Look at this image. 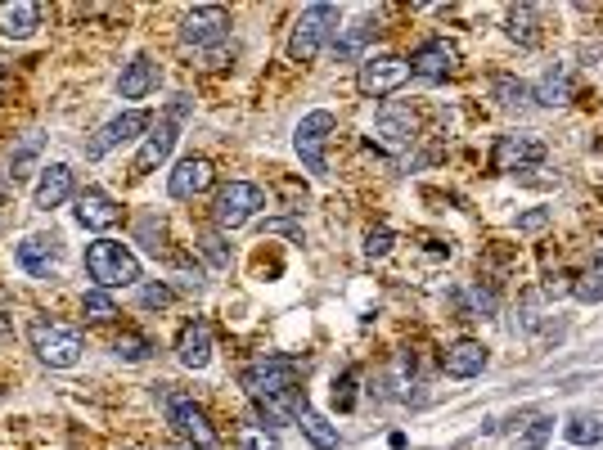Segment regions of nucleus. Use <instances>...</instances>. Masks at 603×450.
<instances>
[{"instance_id": "obj_36", "label": "nucleus", "mask_w": 603, "mask_h": 450, "mask_svg": "<svg viewBox=\"0 0 603 450\" xmlns=\"http://www.w3.org/2000/svg\"><path fill=\"white\" fill-rule=\"evenodd\" d=\"M545 225H549V212H545V207H531V212L518 216V234H540Z\"/></svg>"}, {"instance_id": "obj_6", "label": "nucleus", "mask_w": 603, "mask_h": 450, "mask_svg": "<svg viewBox=\"0 0 603 450\" xmlns=\"http://www.w3.org/2000/svg\"><path fill=\"white\" fill-rule=\"evenodd\" d=\"M266 203V194H261L257 185H248V180H230V185L216 194V225L221 230H239V225H248L252 216H257V207Z\"/></svg>"}, {"instance_id": "obj_25", "label": "nucleus", "mask_w": 603, "mask_h": 450, "mask_svg": "<svg viewBox=\"0 0 603 450\" xmlns=\"http://www.w3.org/2000/svg\"><path fill=\"white\" fill-rule=\"evenodd\" d=\"M504 32H509L518 45H540V14H536V5H513L509 14H504Z\"/></svg>"}, {"instance_id": "obj_26", "label": "nucleus", "mask_w": 603, "mask_h": 450, "mask_svg": "<svg viewBox=\"0 0 603 450\" xmlns=\"http://www.w3.org/2000/svg\"><path fill=\"white\" fill-rule=\"evenodd\" d=\"M536 99H540V104H549V108H558V104L572 99V72H567V63H554V68L540 77Z\"/></svg>"}, {"instance_id": "obj_18", "label": "nucleus", "mask_w": 603, "mask_h": 450, "mask_svg": "<svg viewBox=\"0 0 603 450\" xmlns=\"http://www.w3.org/2000/svg\"><path fill=\"white\" fill-rule=\"evenodd\" d=\"M36 27H41V5H36V0H5V5H0V36L23 41Z\"/></svg>"}, {"instance_id": "obj_27", "label": "nucleus", "mask_w": 603, "mask_h": 450, "mask_svg": "<svg viewBox=\"0 0 603 450\" xmlns=\"http://www.w3.org/2000/svg\"><path fill=\"white\" fill-rule=\"evenodd\" d=\"M491 95H495V104L500 108H527L531 104V90H527V81H518V77H491Z\"/></svg>"}, {"instance_id": "obj_11", "label": "nucleus", "mask_w": 603, "mask_h": 450, "mask_svg": "<svg viewBox=\"0 0 603 450\" xmlns=\"http://www.w3.org/2000/svg\"><path fill=\"white\" fill-rule=\"evenodd\" d=\"M153 126V117L144 113V108H131V113H122V117H113V122H104L95 131V140L86 144V158H104V153H113L117 144H126V140H135L140 131H149Z\"/></svg>"}, {"instance_id": "obj_5", "label": "nucleus", "mask_w": 603, "mask_h": 450, "mask_svg": "<svg viewBox=\"0 0 603 450\" xmlns=\"http://www.w3.org/2000/svg\"><path fill=\"white\" fill-rule=\"evenodd\" d=\"M333 27H338V5L302 9V18L293 23V36H288V59H293V63L320 59V50H324V41L333 36Z\"/></svg>"}, {"instance_id": "obj_23", "label": "nucleus", "mask_w": 603, "mask_h": 450, "mask_svg": "<svg viewBox=\"0 0 603 450\" xmlns=\"http://www.w3.org/2000/svg\"><path fill=\"white\" fill-rule=\"evenodd\" d=\"M153 86H158V63H153L149 54H135V59L122 68V81H117V90H122L126 99H144Z\"/></svg>"}, {"instance_id": "obj_29", "label": "nucleus", "mask_w": 603, "mask_h": 450, "mask_svg": "<svg viewBox=\"0 0 603 450\" xmlns=\"http://www.w3.org/2000/svg\"><path fill=\"white\" fill-rule=\"evenodd\" d=\"M81 315L95 324H108V320H117V302L104 293V288H90V293L81 297Z\"/></svg>"}, {"instance_id": "obj_33", "label": "nucleus", "mask_w": 603, "mask_h": 450, "mask_svg": "<svg viewBox=\"0 0 603 450\" xmlns=\"http://www.w3.org/2000/svg\"><path fill=\"white\" fill-rule=\"evenodd\" d=\"M171 302H176V293H171L162 279H153V284L140 288V306H149V311H162V306H171Z\"/></svg>"}, {"instance_id": "obj_22", "label": "nucleus", "mask_w": 603, "mask_h": 450, "mask_svg": "<svg viewBox=\"0 0 603 450\" xmlns=\"http://www.w3.org/2000/svg\"><path fill=\"white\" fill-rule=\"evenodd\" d=\"M374 36H378V14L369 9V14H360V23L347 27V36H338V41H333V59H338V63L360 59V50H365Z\"/></svg>"}, {"instance_id": "obj_1", "label": "nucleus", "mask_w": 603, "mask_h": 450, "mask_svg": "<svg viewBox=\"0 0 603 450\" xmlns=\"http://www.w3.org/2000/svg\"><path fill=\"white\" fill-rule=\"evenodd\" d=\"M27 338H32V351L45 360L50 369H72L81 360V351H86V342H81V329L68 320H50V315H36L32 324H27Z\"/></svg>"}, {"instance_id": "obj_24", "label": "nucleus", "mask_w": 603, "mask_h": 450, "mask_svg": "<svg viewBox=\"0 0 603 450\" xmlns=\"http://www.w3.org/2000/svg\"><path fill=\"white\" fill-rule=\"evenodd\" d=\"M293 419H297V428H302V437L311 441L315 450H338V428H333V423L324 419V414H315L306 401L297 405V414H293Z\"/></svg>"}, {"instance_id": "obj_37", "label": "nucleus", "mask_w": 603, "mask_h": 450, "mask_svg": "<svg viewBox=\"0 0 603 450\" xmlns=\"http://www.w3.org/2000/svg\"><path fill=\"white\" fill-rule=\"evenodd\" d=\"M549 437H554V419H549V414H540V419H536V428H527V432H522V441H527V446H545Z\"/></svg>"}, {"instance_id": "obj_20", "label": "nucleus", "mask_w": 603, "mask_h": 450, "mask_svg": "<svg viewBox=\"0 0 603 450\" xmlns=\"http://www.w3.org/2000/svg\"><path fill=\"white\" fill-rule=\"evenodd\" d=\"M441 369H446L450 378H473V374H482V369H486V347H482V342H473V338L455 342V347L441 351Z\"/></svg>"}, {"instance_id": "obj_31", "label": "nucleus", "mask_w": 603, "mask_h": 450, "mask_svg": "<svg viewBox=\"0 0 603 450\" xmlns=\"http://www.w3.org/2000/svg\"><path fill=\"white\" fill-rule=\"evenodd\" d=\"M41 144H45L41 135H27V140H23V149L14 153V162H9V176H14V180H23L27 171H32V162L41 158Z\"/></svg>"}, {"instance_id": "obj_16", "label": "nucleus", "mask_w": 603, "mask_h": 450, "mask_svg": "<svg viewBox=\"0 0 603 450\" xmlns=\"http://www.w3.org/2000/svg\"><path fill=\"white\" fill-rule=\"evenodd\" d=\"M212 162L207 158H180L176 162V171H171V180H167V189H171V198H198L207 185H212Z\"/></svg>"}, {"instance_id": "obj_34", "label": "nucleus", "mask_w": 603, "mask_h": 450, "mask_svg": "<svg viewBox=\"0 0 603 450\" xmlns=\"http://www.w3.org/2000/svg\"><path fill=\"white\" fill-rule=\"evenodd\" d=\"M392 243H396V234L387 230V225H378V230L365 234V257H387V252H392Z\"/></svg>"}, {"instance_id": "obj_8", "label": "nucleus", "mask_w": 603, "mask_h": 450, "mask_svg": "<svg viewBox=\"0 0 603 450\" xmlns=\"http://www.w3.org/2000/svg\"><path fill=\"white\" fill-rule=\"evenodd\" d=\"M225 36H230V9H221V5H198L180 18V41L194 45V50L221 45Z\"/></svg>"}, {"instance_id": "obj_28", "label": "nucleus", "mask_w": 603, "mask_h": 450, "mask_svg": "<svg viewBox=\"0 0 603 450\" xmlns=\"http://www.w3.org/2000/svg\"><path fill=\"white\" fill-rule=\"evenodd\" d=\"M563 432H567L572 446H599V441H603V419H585V414H576V419L563 423Z\"/></svg>"}, {"instance_id": "obj_9", "label": "nucleus", "mask_w": 603, "mask_h": 450, "mask_svg": "<svg viewBox=\"0 0 603 450\" xmlns=\"http://www.w3.org/2000/svg\"><path fill=\"white\" fill-rule=\"evenodd\" d=\"M167 419H171V428L180 432V437L189 441V446H198V450H216V428L207 423V414H203V405H194L189 396H167Z\"/></svg>"}, {"instance_id": "obj_12", "label": "nucleus", "mask_w": 603, "mask_h": 450, "mask_svg": "<svg viewBox=\"0 0 603 450\" xmlns=\"http://www.w3.org/2000/svg\"><path fill=\"white\" fill-rule=\"evenodd\" d=\"M455 63H459V50L446 36H432V41H423L419 50L410 54V72L419 81H446L450 72H455Z\"/></svg>"}, {"instance_id": "obj_7", "label": "nucleus", "mask_w": 603, "mask_h": 450, "mask_svg": "<svg viewBox=\"0 0 603 450\" xmlns=\"http://www.w3.org/2000/svg\"><path fill=\"white\" fill-rule=\"evenodd\" d=\"M410 81V63L396 59V54H378V59H365L356 72V90L369 99H383L392 90H401Z\"/></svg>"}, {"instance_id": "obj_10", "label": "nucleus", "mask_w": 603, "mask_h": 450, "mask_svg": "<svg viewBox=\"0 0 603 450\" xmlns=\"http://www.w3.org/2000/svg\"><path fill=\"white\" fill-rule=\"evenodd\" d=\"M545 140L531 131H513V135H500L495 140V153H491V171H522V167H536L545 162Z\"/></svg>"}, {"instance_id": "obj_3", "label": "nucleus", "mask_w": 603, "mask_h": 450, "mask_svg": "<svg viewBox=\"0 0 603 450\" xmlns=\"http://www.w3.org/2000/svg\"><path fill=\"white\" fill-rule=\"evenodd\" d=\"M243 387L252 401H284L297 392V360L293 356H261L243 369Z\"/></svg>"}, {"instance_id": "obj_38", "label": "nucleus", "mask_w": 603, "mask_h": 450, "mask_svg": "<svg viewBox=\"0 0 603 450\" xmlns=\"http://www.w3.org/2000/svg\"><path fill=\"white\" fill-rule=\"evenodd\" d=\"M243 450H279V446L266 437V432H248V437H243Z\"/></svg>"}, {"instance_id": "obj_14", "label": "nucleus", "mask_w": 603, "mask_h": 450, "mask_svg": "<svg viewBox=\"0 0 603 450\" xmlns=\"http://www.w3.org/2000/svg\"><path fill=\"white\" fill-rule=\"evenodd\" d=\"M18 266L36 279H50L54 270H59V239H50V234H27V239L18 243Z\"/></svg>"}, {"instance_id": "obj_32", "label": "nucleus", "mask_w": 603, "mask_h": 450, "mask_svg": "<svg viewBox=\"0 0 603 450\" xmlns=\"http://www.w3.org/2000/svg\"><path fill=\"white\" fill-rule=\"evenodd\" d=\"M113 351L122 360H149L153 356V342L144 338V333H122V338L113 342Z\"/></svg>"}, {"instance_id": "obj_17", "label": "nucleus", "mask_w": 603, "mask_h": 450, "mask_svg": "<svg viewBox=\"0 0 603 450\" xmlns=\"http://www.w3.org/2000/svg\"><path fill=\"white\" fill-rule=\"evenodd\" d=\"M176 356L185 369H207V360H212V329L203 320H189L176 338Z\"/></svg>"}, {"instance_id": "obj_15", "label": "nucleus", "mask_w": 603, "mask_h": 450, "mask_svg": "<svg viewBox=\"0 0 603 450\" xmlns=\"http://www.w3.org/2000/svg\"><path fill=\"white\" fill-rule=\"evenodd\" d=\"M374 140L383 144V149H392V153L410 149V140H414V113H410V108L387 104L383 113H378V122H374Z\"/></svg>"}, {"instance_id": "obj_13", "label": "nucleus", "mask_w": 603, "mask_h": 450, "mask_svg": "<svg viewBox=\"0 0 603 450\" xmlns=\"http://www.w3.org/2000/svg\"><path fill=\"white\" fill-rule=\"evenodd\" d=\"M176 135H180V126H176V117H158L153 122V131H149V140H144V149L135 153V162H131V171L135 176H149L153 167H162V162L171 158V149H176Z\"/></svg>"}, {"instance_id": "obj_19", "label": "nucleus", "mask_w": 603, "mask_h": 450, "mask_svg": "<svg viewBox=\"0 0 603 450\" xmlns=\"http://www.w3.org/2000/svg\"><path fill=\"white\" fill-rule=\"evenodd\" d=\"M117 203L104 194V189H81L77 194V221L86 225V230H108V225H117Z\"/></svg>"}, {"instance_id": "obj_21", "label": "nucleus", "mask_w": 603, "mask_h": 450, "mask_svg": "<svg viewBox=\"0 0 603 450\" xmlns=\"http://www.w3.org/2000/svg\"><path fill=\"white\" fill-rule=\"evenodd\" d=\"M68 198H72V167L50 162V167L41 171V180H36V207H41V212H50V207L68 203Z\"/></svg>"}, {"instance_id": "obj_35", "label": "nucleus", "mask_w": 603, "mask_h": 450, "mask_svg": "<svg viewBox=\"0 0 603 450\" xmlns=\"http://www.w3.org/2000/svg\"><path fill=\"white\" fill-rule=\"evenodd\" d=\"M333 401H338V410H351V401H356V369L342 374V383L333 387Z\"/></svg>"}, {"instance_id": "obj_30", "label": "nucleus", "mask_w": 603, "mask_h": 450, "mask_svg": "<svg viewBox=\"0 0 603 450\" xmlns=\"http://www.w3.org/2000/svg\"><path fill=\"white\" fill-rule=\"evenodd\" d=\"M572 297H576V302H585V306L603 302V266H594V270H585V275H576V279H572Z\"/></svg>"}, {"instance_id": "obj_4", "label": "nucleus", "mask_w": 603, "mask_h": 450, "mask_svg": "<svg viewBox=\"0 0 603 450\" xmlns=\"http://www.w3.org/2000/svg\"><path fill=\"white\" fill-rule=\"evenodd\" d=\"M333 131H338V117H333L329 108H315V113H306L302 122H297L293 149H297V158H302V167L311 171V176H329V158H324V149H329Z\"/></svg>"}, {"instance_id": "obj_2", "label": "nucleus", "mask_w": 603, "mask_h": 450, "mask_svg": "<svg viewBox=\"0 0 603 450\" xmlns=\"http://www.w3.org/2000/svg\"><path fill=\"white\" fill-rule=\"evenodd\" d=\"M86 275L99 288H126L140 279V257L117 239H95L86 248Z\"/></svg>"}]
</instances>
